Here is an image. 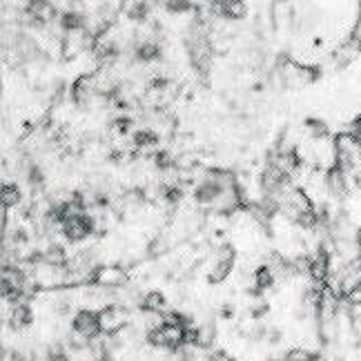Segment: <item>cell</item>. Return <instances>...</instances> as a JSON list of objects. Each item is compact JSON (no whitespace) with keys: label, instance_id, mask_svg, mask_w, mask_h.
Returning a JSON list of instances; mask_svg holds the SVG:
<instances>
[{"label":"cell","instance_id":"cell-1","mask_svg":"<svg viewBox=\"0 0 361 361\" xmlns=\"http://www.w3.org/2000/svg\"><path fill=\"white\" fill-rule=\"evenodd\" d=\"M96 230V224H94V219L85 212H74V214H69L63 224H61V232H63V237L69 239V241H85L90 234H94Z\"/></svg>","mask_w":361,"mask_h":361},{"label":"cell","instance_id":"cell-2","mask_svg":"<svg viewBox=\"0 0 361 361\" xmlns=\"http://www.w3.org/2000/svg\"><path fill=\"white\" fill-rule=\"evenodd\" d=\"M72 330L76 335L85 337L87 341H96L103 335V326H101V317L99 310H78L72 319Z\"/></svg>","mask_w":361,"mask_h":361},{"label":"cell","instance_id":"cell-3","mask_svg":"<svg viewBox=\"0 0 361 361\" xmlns=\"http://www.w3.org/2000/svg\"><path fill=\"white\" fill-rule=\"evenodd\" d=\"M99 317L103 332H107V335H118L123 328L130 326V312L123 305H105L99 310Z\"/></svg>","mask_w":361,"mask_h":361},{"label":"cell","instance_id":"cell-4","mask_svg":"<svg viewBox=\"0 0 361 361\" xmlns=\"http://www.w3.org/2000/svg\"><path fill=\"white\" fill-rule=\"evenodd\" d=\"M99 78L92 76V74H85V76H78L72 85V99L76 105L80 107H87L96 96H99Z\"/></svg>","mask_w":361,"mask_h":361},{"label":"cell","instance_id":"cell-5","mask_svg":"<svg viewBox=\"0 0 361 361\" xmlns=\"http://www.w3.org/2000/svg\"><path fill=\"white\" fill-rule=\"evenodd\" d=\"M92 286H101V288H121L128 283V274L118 266H103L92 270V276L87 279Z\"/></svg>","mask_w":361,"mask_h":361},{"label":"cell","instance_id":"cell-6","mask_svg":"<svg viewBox=\"0 0 361 361\" xmlns=\"http://www.w3.org/2000/svg\"><path fill=\"white\" fill-rule=\"evenodd\" d=\"M234 261H237V255H234V247L228 243L221 247V252H219V259L214 263V268L210 270V274H207V281L210 283H221V281H226L232 268H234Z\"/></svg>","mask_w":361,"mask_h":361},{"label":"cell","instance_id":"cell-7","mask_svg":"<svg viewBox=\"0 0 361 361\" xmlns=\"http://www.w3.org/2000/svg\"><path fill=\"white\" fill-rule=\"evenodd\" d=\"M224 188H221L216 180L212 178H205L203 183L197 185V190H194V201L201 203V205H212L216 201H221V197H224Z\"/></svg>","mask_w":361,"mask_h":361},{"label":"cell","instance_id":"cell-8","mask_svg":"<svg viewBox=\"0 0 361 361\" xmlns=\"http://www.w3.org/2000/svg\"><path fill=\"white\" fill-rule=\"evenodd\" d=\"M32 308L27 303H16L11 308V314H9V326L13 330H23V328H30L32 326Z\"/></svg>","mask_w":361,"mask_h":361},{"label":"cell","instance_id":"cell-9","mask_svg":"<svg viewBox=\"0 0 361 361\" xmlns=\"http://www.w3.org/2000/svg\"><path fill=\"white\" fill-rule=\"evenodd\" d=\"M61 27L67 34H82L87 27V18L80 11H65L61 16Z\"/></svg>","mask_w":361,"mask_h":361},{"label":"cell","instance_id":"cell-10","mask_svg":"<svg viewBox=\"0 0 361 361\" xmlns=\"http://www.w3.org/2000/svg\"><path fill=\"white\" fill-rule=\"evenodd\" d=\"M214 9L228 20H239V18L245 16V11H247L245 3H241V0H226V3H216Z\"/></svg>","mask_w":361,"mask_h":361},{"label":"cell","instance_id":"cell-11","mask_svg":"<svg viewBox=\"0 0 361 361\" xmlns=\"http://www.w3.org/2000/svg\"><path fill=\"white\" fill-rule=\"evenodd\" d=\"M161 45L157 43V40H145V43H141L136 49H134V56L141 61V63H154L161 59Z\"/></svg>","mask_w":361,"mask_h":361},{"label":"cell","instance_id":"cell-12","mask_svg":"<svg viewBox=\"0 0 361 361\" xmlns=\"http://www.w3.org/2000/svg\"><path fill=\"white\" fill-rule=\"evenodd\" d=\"M141 308L143 312H165V308H168V299H165V295L161 293V290H152V293H147L141 301Z\"/></svg>","mask_w":361,"mask_h":361},{"label":"cell","instance_id":"cell-13","mask_svg":"<svg viewBox=\"0 0 361 361\" xmlns=\"http://www.w3.org/2000/svg\"><path fill=\"white\" fill-rule=\"evenodd\" d=\"M43 263H45V266H51V268H63V266H67V252H65V247L59 245V243H49L47 250L43 252Z\"/></svg>","mask_w":361,"mask_h":361},{"label":"cell","instance_id":"cell-14","mask_svg":"<svg viewBox=\"0 0 361 361\" xmlns=\"http://www.w3.org/2000/svg\"><path fill=\"white\" fill-rule=\"evenodd\" d=\"M252 279H255L252 295H259V293H263V290H268V288L274 286V270L270 266H261V268L255 270Z\"/></svg>","mask_w":361,"mask_h":361},{"label":"cell","instance_id":"cell-15","mask_svg":"<svg viewBox=\"0 0 361 361\" xmlns=\"http://www.w3.org/2000/svg\"><path fill=\"white\" fill-rule=\"evenodd\" d=\"M305 130H308V132L314 136V141H322V138H328V134H330L328 123L322 121V118H317V116L305 118Z\"/></svg>","mask_w":361,"mask_h":361},{"label":"cell","instance_id":"cell-16","mask_svg":"<svg viewBox=\"0 0 361 361\" xmlns=\"http://www.w3.org/2000/svg\"><path fill=\"white\" fill-rule=\"evenodd\" d=\"M157 143H159V136L154 134V130H138V132H134V145L138 149L154 147Z\"/></svg>","mask_w":361,"mask_h":361},{"label":"cell","instance_id":"cell-17","mask_svg":"<svg viewBox=\"0 0 361 361\" xmlns=\"http://www.w3.org/2000/svg\"><path fill=\"white\" fill-rule=\"evenodd\" d=\"M20 201H23V194H20L18 185L5 183V185H3V205H5V210H7V207L18 205Z\"/></svg>","mask_w":361,"mask_h":361},{"label":"cell","instance_id":"cell-18","mask_svg":"<svg viewBox=\"0 0 361 361\" xmlns=\"http://www.w3.org/2000/svg\"><path fill=\"white\" fill-rule=\"evenodd\" d=\"M281 361H319V357L305 348H293L281 357Z\"/></svg>","mask_w":361,"mask_h":361},{"label":"cell","instance_id":"cell-19","mask_svg":"<svg viewBox=\"0 0 361 361\" xmlns=\"http://www.w3.org/2000/svg\"><path fill=\"white\" fill-rule=\"evenodd\" d=\"M147 13H149V7H147L145 3H136V5L130 7L128 16H130L132 20H136V23H143V20L147 18Z\"/></svg>","mask_w":361,"mask_h":361},{"label":"cell","instance_id":"cell-20","mask_svg":"<svg viewBox=\"0 0 361 361\" xmlns=\"http://www.w3.org/2000/svg\"><path fill=\"white\" fill-rule=\"evenodd\" d=\"M154 165L159 170H172V154L168 149H161L154 154Z\"/></svg>","mask_w":361,"mask_h":361},{"label":"cell","instance_id":"cell-21","mask_svg":"<svg viewBox=\"0 0 361 361\" xmlns=\"http://www.w3.org/2000/svg\"><path fill=\"white\" fill-rule=\"evenodd\" d=\"M345 134H348L353 141H357L361 145V114L348 123V130H345Z\"/></svg>","mask_w":361,"mask_h":361},{"label":"cell","instance_id":"cell-22","mask_svg":"<svg viewBox=\"0 0 361 361\" xmlns=\"http://www.w3.org/2000/svg\"><path fill=\"white\" fill-rule=\"evenodd\" d=\"M345 301H348L350 305H361V281H357L350 290H345Z\"/></svg>","mask_w":361,"mask_h":361},{"label":"cell","instance_id":"cell-23","mask_svg":"<svg viewBox=\"0 0 361 361\" xmlns=\"http://www.w3.org/2000/svg\"><path fill=\"white\" fill-rule=\"evenodd\" d=\"M112 130L116 134H128L132 130V118H125V116H118L114 123H112Z\"/></svg>","mask_w":361,"mask_h":361},{"label":"cell","instance_id":"cell-24","mask_svg":"<svg viewBox=\"0 0 361 361\" xmlns=\"http://www.w3.org/2000/svg\"><path fill=\"white\" fill-rule=\"evenodd\" d=\"M192 3H168L165 5V9H168L170 13H183V11H192Z\"/></svg>","mask_w":361,"mask_h":361},{"label":"cell","instance_id":"cell-25","mask_svg":"<svg viewBox=\"0 0 361 361\" xmlns=\"http://www.w3.org/2000/svg\"><path fill=\"white\" fill-rule=\"evenodd\" d=\"M266 341L270 343V345H276L281 341V330L279 328H268V337H266Z\"/></svg>","mask_w":361,"mask_h":361},{"label":"cell","instance_id":"cell-26","mask_svg":"<svg viewBox=\"0 0 361 361\" xmlns=\"http://www.w3.org/2000/svg\"><path fill=\"white\" fill-rule=\"evenodd\" d=\"M266 312H268V303H266V301H261V303H255V305H252V317H255V319L263 317Z\"/></svg>","mask_w":361,"mask_h":361},{"label":"cell","instance_id":"cell-27","mask_svg":"<svg viewBox=\"0 0 361 361\" xmlns=\"http://www.w3.org/2000/svg\"><path fill=\"white\" fill-rule=\"evenodd\" d=\"M221 314H224V317H232V305H230V303H226L224 308H221Z\"/></svg>","mask_w":361,"mask_h":361},{"label":"cell","instance_id":"cell-28","mask_svg":"<svg viewBox=\"0 0 361 361\" xmlns=\"http://www.w3.org/2000/svg\"><path fill=\"white\" fill-rule=\"evenodd\" d=\"M92 361H114V359H112V357H109V355L105 353V355H96V357H94Z\"/></svg>","mask_w":361,"mask_h":361}]
</instances>
